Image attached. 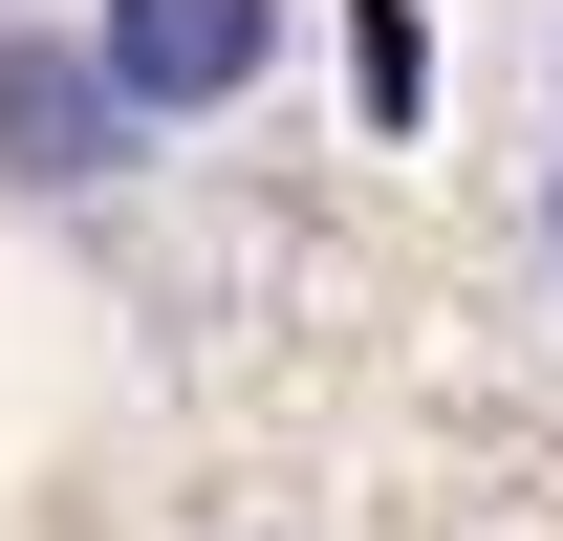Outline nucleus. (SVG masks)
Returning <instances> with one entry per match:
<instances>
[{
    "mask_svg": "<svg viewBox=\"0 0 563 541\" xmlns=\"http://www.w3.org/2000/svg\"><path fill=\"white\" fill-rule=\"evenodd\" d=\"M87 66L131 87V131H217L282 66V0H87Z\"/></svg>",
    "mask_w": 563,
    "mask_h": 541,
    "instance_id": "1",
    "label": "nucleus"
},
{
    "mask_svg": "<svg viewBox=\"0 0 563 541\" xmlns=\"http://www.w3.org/2000/svg\"><path fill=\"white\" fill-rule=\"evenodd\" d=\"M131 174V87L87 66V22H0V196H87Z\"/></svg>",
    "mask_w": 563,
    "mask_h": 541,
    "instance_id": "2",
    "label": "nucleus"
},
{
    "mask_svg": "<svg viewBox=\"0 0 563 541\" xmlns=\"http://www.w3.org/2000/svg\"><path fill=\"white\" fill-rule=\"evenodd\" d=\"M347 66H368V109L412 131V87H433V44H412V0H368V22H347Z\"/></svg>",
    "mask_w": 563,
    "mask_h": 541,
    "instance_id": "3",
    "label": "nucleus"
},
{
    "mask_svg": "<svg viewBox=\"0 0 563 541\" xmlns=\"http://www.w3.org/2000/svg\"><path fill=\"white\" fill-rule=\"evenodd\" d=\"M542 281H563V174H542Z\"/></svg>",
    "mask_w": 563,
    "mask_h": 541,
    "instance_id": "4",
    "label": "nucleus"
}]
</instances>
